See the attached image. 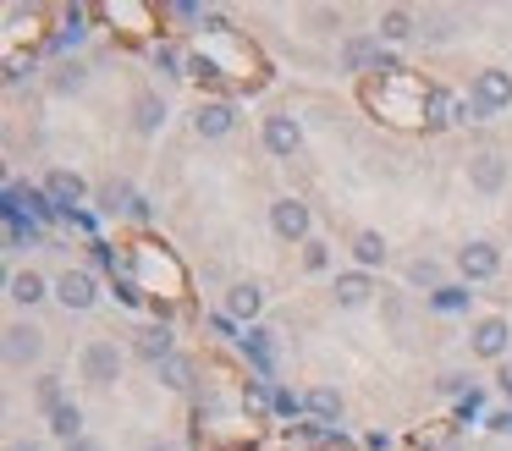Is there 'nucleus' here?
I'll use <instances>...</instances> for the list:
<instances>
[{"instance_id":"1","label":"nucleus","mask_w":512,"mask_h":451,"mask_svg":"<svg viewBox=\"0 0 512 451\" xmlns=\"http://www.w3.org/2000/svg\"><path fill=\"white\" fill-rule=\"evenodd\" d=\"M468 105L479 110V121H490V116H501V110H512V72H501V66H485V72H474Z\"/></svg>"},{"instance_id":"2","label":"nucleus","mask_w":512,"mask_h":451,"mask_svg":"<svg viewBox=\"0 0 512 451\" xmlns=\"http://www.w3.org/2000/svg\"><path fill=\"white\" fill-rule=\"evenodd\" d=\"M78 369H83V380H89V385H100V391H105V385H116V380H122L127 352L116 347V341H105V336H100V341H89V347H83Z\"/></svg>"},{"instance_id":"3","label":"nucleus","mask_w":512,"mask_h":451,"mask_svg":"<svg viewBox=\"0 0 512 451\" xmlns=\"http://www.w3.org/2000/svg\"><path fill=\"white\" fill-rule=\"evenodd\" d=\"M56 303L67 308V314H89V308L100 303V275H94L89 264H78V270H61V275H56Z\"/></svg>"},{"instance_id":"4","label":"nucleus","mask_w":512,"mask_h":451,"mask_svg":"<svg viewBox=\"0 0 512 451\" xmlns=\"http://www.w3.org/2000/svg\"><path fill=\"white\" fill-rule=\"evenodd\" d=\"M270 231H276L281 242H309V231H314L309 204H303V198H292V193H281L276 204H270Z\"/></svg>"},{"instance_id":"5","label":"nucleus","mask_w":512,"mask_h":451,"mask_svg":"<svg viewBox=\"0 0 512 451\" xmlns=\"http://www.w3.org/2000/svg\"><path fill=\"white\" fill-rule=\"evenodd\" d=\"M457 275H463L468 286H474V281H496V275H501V248H496V242H485V237L463 242V248H457Z\"/></svg>"},{"instance_id":"6","label":"nucleus","mask_w":512,"mask_h":451,"mask_svg":"<svg viewBox=\"0 0 512 451\" xmlns=\"http://www.w3.org/2000/svg\"><path fill=\"white\" fill-rule=\"evenodd\" d=\"M468 347H474V358H490L501 369V363H507V352H512V325L501 314L479 319V325L468 330Z\"/></svg>"},{"instance_id":"7","label":"nucleus","mask_w":512,"mask_h":451,"mask_svg":"<svg viewBox=\"0 0 512 451\" xmlns=\"http://www.w3.org/2000/svg\"><path fill=\"white\" fill-rule=\"evenodd\" d=\"M237 352L248 358V369H254V380H270L276 374V330L265 325H248L243 341H237Z\"/></svg>"},{"instance_id":"8","label":"nucleus","mask_w":512,"mask_h":451,"mask_svg":"<svg viewBox=\"0 0 512 451\" xmlns=\"http://www.w3.org/2000/svg\"><path fill=\"white\" fill-rule=\"evenodd\" d=\"M45 358V330L28 325V319H17V325H6V363L12 369H28V363Z\"/></svg>"},{"instance_id":"9","label":"nucleus","mask_w":512,"mask_h":451,"mask_svg":"<svg viewBox=\"0 0 512 451\" xmlns=\"http://www.w3.org/2000/svg\"><path fill=\"white\" fill-rule=\"evenodd\" d=\"M386 44H380V33H353V39L342 44V72H375L386 66Z\"/></svg>"},{"instance_id":"10","label":"nucleus","mask_w":512,"mask_h":451,"mask_svg":"<svg viewBox=\"0 0 512 451\" xmlns=\"http://www.w3.org/2000/svg\"><path fill=\"white\" fill-rule=\"evenodd\" d=\"M45 193H50V204L61 209V220H72L83 204H89V182H83L78 171H50L45 176Z\"/></svg>"},{"instance_id":"11","label":"nucleus","mask_w":512,"mask_h":451,"mask_svg":"<svg viewBox=\"0 0 512 451\" xmlns=\"http://www.w3.org/2000/svg\"><path fill=\"white\" fill-rule=\"evenodd\" d=\"M259 138H265V149L276 154V160H292V154L303 149V127H298V116H292V110L265 116V132H259Z\"/></svg>"},{"instance_id":"12","label":"nucleus","mask_w":512,"mask_h":451,"mask_svg":"<svg viewBox=\"0 0 512 451\" xmlns=\"http://www.w3.org/2000/svg\"><path fill=\"white\" fill-rule=\"evenodd\" d=\"M232 127H237L232 99H199V105H193V132H199V138H226Z\"/></svg>"},{"instance_id":"13","label":"nucleus","mask_w":512,"mask_h":451,"mask_svg":"<svg viewBox=\"0 0 512 451\" xmlns=\"http://www.w3.org/2000/svg\"><path fill=\"white\" fill-rule=\"evenodd\" d=\"M138 358H144V363H155V369H160L166 358H177V330H171L166 319L144 325V330H138Z\"/></svg>"},{"instance_id":"14","label":"nucleus","mask_w":512,"mask_h":451,"mask_svg":"<svg viewBox=\"0 0 512 451\" xmlns=\"http://www.w3.org/2000/svg\"><path fill=\"white\" fill-rule=\"evenodd\" d=\"M468 182H474V193H501V187H507V160H501L496 149H479L474 160H468Z\"/></svg>"},{"instance_id":"15","label":"nucleus","mask_w":512,"mask_h":451,"mask_svg":"<svg viewBox=\"0 0 512 451\" xmlns=\"http://www.w3.org/2000/svg\"><path fill=\"white\" fill-rule=\"evenodd\" d=\"M457 110H463V105L452 99V88H441V83H435L430 94H424V105H419V121H424V132H446V127L457 121Z\"/></svg>"},{"instance_id":"16","label":"nucleus","mask_w":512,"mask_h":451,"mask_svg":"<svg viewBox=\"0 0 512 451\" xmlns=\"http://www.w3.org/2000/svg\"><path fill=\"white\" fill-rule=\"evenodd\" d=\"M6 297H12L17 308H39L45 297H56V286H50L39 270H17L12 281H6Z\"/></svg>"},{"instance_id":"17","label":"nucleus","mask_w":512,"mask_h":451,"mask_svg":"<svg viewBox=\"0 0 512 451\" xmlns=\"http://www.w3.org/2000/svg\"><path fill=\"white\" fill-rule=\"evenodd\" d=\"M331 297H336L342 308H364L369 297H375V275H369V270H342V275L331 281Z\"/></svg>"},{"instance_id":"18","label":"nucleus","mask_w":512,"mask_h":451,"mask_svg":"<svg viewBox=\"0 0 512 451\" xmlns=\"http://www.w3.org/2000/svg\"><path fill=\"white\" fill-rule=\"evenodd\" d=\"M259 308H265V286L259 281H232L226 286V314L232 319H248V325H254Z\"/></svg>"},{"instance_id":"19","label":"nucleus","mask_w":512,"mask_h":451,"mask_svg":"<svg viewBox=\"0 0 512 451\" xmlns=\"http://www.w3.org/2000/svg\"><path fill=\"white\" fill-rule=\"evenodd\" d=\"M309 418L320 429H336L342 424V391H336V385H314L309 391Z\"/></svg>"},{"instance_id":"20","label":"nucleus","mask_w":512,"mask_h":451,"mask_svg":"<svg viewBox=\"0 0 512 451\" xmlns=\"http://www.w3.org/2000/svg\"><path fill=\"white\" fill-rule=\"evenodd\" d=\"M6 193H12L17 204H28V220H34V226H56V220H61V209L50 204L45 187H6Z\"/></svg>"},{"instance_id":"21","label":"nucleus","mask_w":512,"mask_h":451,"mask_svg":"<svg viewBox=\"0 0 512 451\" xmlns=\"http://www.w3.org/2000/svg\"><path fill=\"white\" fill-rule=\"evenodd\" d=\"M160 385H166V391H193V385H199V358H188V352L166 358L160 363Z\"/></svg>"},{"instance_id":"22","label":"nucleus","mask_w":512,"mask_h":451,"mask_svg":"<svg viewBox=\"0 0 512 451\" xmlns=\"http://www.w3.org/2000/svg\"><path fill=\"white\" fill-rule=\"evenodd\" d=\"M83 22H89V11L72 6V11H67V22H61V28L50 33V50H56V55H72V50H78V44L89 39V28H83Z\"/></svg>"},{"instance_id":"23","label":"nucleus","mask_w":512,"mask_h":451,"mask_svg":"<svg viewBox=\"0 0 512 451\" xmlns=\"http://www.w3.org/2000/svg\"><path fill=\"white\" fill-rule=\"evenodd\" d=\"M133 127L144 132V138H155V132L166 127V99H160V94H149V88H144V94L133 99Z\"/></svg>"},{"instance_id":"24","label":"nucleus","mask_w":512,"mask_h":451,"mask_svg":"<svg viewBox=\"0 0 512 451\" xmlns=\"http://www.w3.org/2000/svg\"><path fill=\"white\" fill-rule=\"evenodd\" d=\"M386 237H380V231H358L353 237V259H358V270H380V264H386Z\"/></svg>"},{"instance_id":"25","label":"nucleus","mask_w":512,"mask_h":451,"mask_svg":"<svg viewBox=\"0 0 512 451\" xmlns=\"http://www.w3.org/2000/svg\"><path fill=\"white\" fill-rule=\"evenodd\" d=\"M380 44H402V39H413V11H402V6H391V11H380Z\"/></svg>"},{"instance_id":"26","label":"nucleus","mask_w":512,"mask_h":451,"mask_svg":"<svg viewBox=\"0 0 512 451\" xmlns=\"http://www.w3.org/2000/svg\"><path fill=\"white\" fill-rule=\"evenodd\" d=\"M133 187L127 182H105L100 193H94V204H100V215H127V209H133Z\"/></svg>"},{"instance_id":"27","label":"nucleus","mask_w":512,"mask_h":451,"mask_svg":"<svg viewBox=\"0 0 512 451\" xmlns=\"http://www.w3.org/2000/svg\"><path fill=\"white\" fill-rule=\"evenodd\" d=\"M50 435H56L61 446H67V440H78V435H83V407H78V402L56 407V413H50Z\"/></svg>"},{"instance_id":"28","label":"nucleus","mask_w":512,"mask_h":451,"mask_svg":"<svg viewBox=\"0 0 512 451\" xmlns=\"http://www.w3.org/2000/svg\"><path fill=\"white\" fill-rule=\"evenodd\" d=\"M122 264H127V253H116V242H105V237L89 242V270H94V275H100V270H116V275H122Z\"/></svg>"},{"instance_id":"29","label":"nucleus","mask_w":512,"mask_h":451,"mask_svg":"<svg viewBox=\"0 0 512 451\" xmlns=\"http://www.w3.org/2000/svg\"><path fill=\"white\" fill-rule=\"evenodd\" d=\"M408 286H424V292H441V264H435V259H413L408 264Z\"/></svg>"},{"instance_id":"30","label":"nucleus","mask_w":512,"mask_h":451,"mask_svg":"<svg viewBox=\"0 0 512 451\" xmlns=\"http://www.w3.org/2000/svg\"><path fill=\"white\" fill-rule=\"evenodd\" d=\"M270 413H276V418H298V413H309V396H298V391H287V385H276V402H270Z\"/></svg>"},{"instance_id":"31","label":"nucleus","mask_w":512,"mask_h":451,"mask_svg":"<svg viewBox=\"0 0 512 451\" xmlns=\"http://www.w3.org/2000/svg\"><path fill=\"white\" fill-rule=\"evenodd\" d=\"M39 407H45V413L67 407V391H61V374H39Z\"/></svg>"},{"instance_id":"32","label":"nucleus","mask_w":512,"mask_h":451,"mask_svg":"<svg viewBox=\"0 0 512 451\" xmlns=\"http://www.w3.org/2000/svg\"><path fill=\"white\" fill-rule=\"evenodd\" d=\"M111 292H116V303H122V308H144V286H138L133 281V275H116V281H111Z\"/></svg>"},{"instance_id":"33","label":"nucleus","mask_w":512,"mask_h":451,"mask_svg":"<svg viewBox=\"0 0 512 451\" xmlns=\"http://www.w3.org/2000/svg\"><path fill=\"white\" fill-rule=\"evenodd\" d=\"M83 77H89V66H83V61H61V72H56V94H78Z\"/></svg>"},{"instance_id":"34","label":"nucleus","mask_w":512,"mask_h":451,"mask_svg":"<svg viewBox=\"0 0 512 451\" xmlns=\"http://www.w3.org/2000/svg\"><path fill=\"white\" fill-rule=\"evenodd\" d=\"M468 297H474L468 286H441V292H430V303L441 308V314H457V308H468Z\"/></svg>"},{"instance_id":"35","label":"nucleus","mask_w":512,"mask_h":451,"mask_svg":"<svg viewBox=\"0 0 512 451\" xmlns=\"http://www.w3.org/2000/svg\"><path fill=\"white\" fill-rule=\"evenodd\" d=\"M303 270L309 275H320V270H331V248H325V242H303Z\"/></svg>"},{"instance_id":"36","label":"nucleus","mask_w":512,"mask_h":451,"mask_svg":"<svg viewBox=\"0 0 512 451\" xmlns=\"http://www.w3.org/2000/svg\"><path fill=\"white\" fill-rule=\"evenodd\" d=\"M204 325H210V336H221V341H243V336H237V319L232 314H210Z\"/></svg>"},{"instance_id":"37","label":"nucleus","mask_w":512,"mask_h":451,"mask_svg":"<svg viewBox=\"0 0 512 451\" xmlns=\"http://www.w3.org/2000/svg\"><path fill=\"white\" fill-rule=\"evenodd\" d=\"M171 17H177V22H204V17H210V11H204V6H193V0H171Z\"/></svg>"},{"instance_id":"38","label":"nucleus","mask_w":512,"mask_h":451,"mask_svg":"<svg viewBox=\"0 0 512 451\" xmlns=\"http://www.w3.org/2000/svg\"><path fill=\"white\" fill-rule=\"evenodd\" d=\"M479 407H485V396H479V391L457 396V418H479Z\"/></svg>"},{"instance_id":"39","label":"nucleus","mask_w":512,"mask_h":451,"mask_svg":"<svg viewBox=\"0 0 512 451\" xmlns=\"http://www.w3.org/2000/svg\"><path fill=\"white\" fill-rule=\"evenodd\" d=\"M485 424L496 429V435H512V407H496V413H490Z\"/></svg>"},{"instance_id":"40","label":"nucleus","mask_w":512,"mask_h":451,"mask_svg":"<svg viewBox=\"0 0 512 451\" xmlns=\"http://www.w3.org/2000/svg\"><path fill=\"white\" fill-rule=\"evenodd\" d=\"M364 451H391V435H386V429H369V435H364Z\"/></svg>"},{"instance_id":"41","label":"nucleus","mask_w":512,"mask_h":451,"mask_svg":"<svg viewBox=\"0 0 512 451\" xmlns=\"http://www.w3.org/2000/svg\"><path fill=\"white\" fill-rule=\"evenodd\" d=\"M496 391H501V396H507V402H512V358H507V363H501V369H496Z\"/></svg>"},{"instance_id":"42","label":"nucleus","mask_w":512,"mask_h":451,"mask_svg":"<svg viewBox=\"0 0 512 451\" xmlns=\"http://www.w3.org/2000/svg\"><path fill=\"white\" fill-rule=\"evenodd\" d=\"M67 451H105V440H94V435H78V440H67Z\"/></svg>"},{"instance_id":"43","label":"nucleus","mask_w":512,"mask_h":451,"mask_svg":"<svg viewBox=\"0 0 512 451\" xmlns=\"http://www.w3.org/2000/svg\"><path fill=\"white\" fill-rule=\"evenodd\" d=\"M67 226H78V231H94V226H100V215H89V209H78V215H72Z\"/></svg>"},{"instance_id":"44","label":"nucleus","mask_w":512,"mask_h":451,"mask_svg":"<svg viewBox=\"0 0 512 451\" xmlns=\"http://www.w3.org/2000/svg\"><path fill=\"white\" fill-rule=\"evenodd\" d=\"M127 215H133V220H149V215H155V209H149V198L138 193V198H133V209H127Z\"/></svg>"},{"instance_id":"45","label":"nucleus","mask_w":512,"mask_h":451,"mask_svg":"<svg viewBox=\"0 0 512 451\" xmlns=\"http://www.w3.org/2000/svg\"><path fill=\"white\" fill-rule=\"evenodd\" d=\"M6 451H45V440H12Z\"/></svg>"},{"instance_id":"46","label":"nucleus","mask_w":512,"mask_h":451,"mask_svg":"<svg viewBox=\"0 0 512 451\" xmlns=\"http://www.w3.org/2000/svg\"><path fill=\"white\" fill-rule=\"evenodd\" d=\"M144 451H177L171 440H144Z\"/></svg>"}]
</instances>
